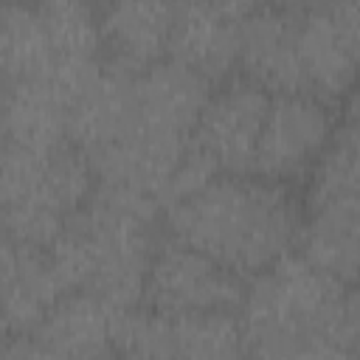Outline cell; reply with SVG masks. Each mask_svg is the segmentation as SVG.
<instances>
[{
    "label": "cell",
    "mask_w": 360,
    "mask_h": 360,
    "mask_svg": "<svg viewBox=\"0 0 360 360\" xmlns=\"http://www.w3.org/2000/svg\"><path fill=\"white\" fill-rule=\"evenodd\" d=\"M68 292L48 248L3 239V335L17 338L34 329L42 315Z\"/></svg>",
    "instance_id": "cell-13"
},
{
    "label": "cell",
    "mask_w": 360,
    "mask_h": 360,
    "mask_svg": "<svg viewBox=\"0 0 360 360\" xmlns=\"http://www.w3.org/2000/svg\"><path fill=\"white\" fill-rule=\"evenodd\" d=\"M169 59L208 82H225L239 65V22L205 0H177Z\"/></svg>",
    "instance_id": "cell-15"
},
{
    "label": "cell",
    "mask_w": 360,
    "mask_h": 360,
    "mask_svg": "<svg viewBox=\"0 0 360 360\" xmlns=\"http://www.w3.org/2000/svg\"><path fill=\"white\" fill-rule=\"evenodd\" d=\"M298 253L343 284H360V188H307Z\"/></svg>",
    "instance_id": "cell-11"
},
{
    "label": "cell",
    "mask_w": 360,
    "mask_h": 360,
    "mask_svg": "<svg viewBox=\"0 0 360 360\" xmlns=\"http://www.w3.org/2000/svg\"><path fill=\"white\" fill-rule=\"evenodd\" d=\"M98 186L93 160L73 141L22 146L3 141L6 236L51 248Z\"/></svg>",
    "instance_id": "cell-4"
},
{
    "label": "cell",
    "mask_w": 360,
    "mask_h": 360,
    "mask_svg": "<svg viewBox=\"0 0 360 360\" xmlns=\"http://www.w3.org/2000/svg\"><path fill=\"white\" fill-rule=\"evenodd\" d=\"M127 309L90 290L65 292L25 335L6 338L3 357H107Z\"/></svg>",
    "instance_id": "cell-10"
},
{
    "label": "cell",
    "mask_w": 360,
    "mask_h": 360,
    "mask_svg": "<svg viewBox=\"0 0 360 360\" xmlns=\"http://www.w3.org/2000/svg\"><path fill=\"white\" fill-rule=\"evenodd\" d=\"M346 287L301 253H287L256 273L248 278L239 309L245 354H343L340 309Z\"/></svg>",
    "instance_id": "cell-3"
},
{
    "label": "cell",
    "mask_w": 360,
    "mask_h": 360,
    "mask_svg": "<svg viewBox=\"0 0 360 360\" xmlns=\"http://www.w3.org/2000/svg\"><path fill=\"white\" fill-rule=\"evenodd\" d=\"M205 3H208L211 8H217V11H222L225 17L242 22V20L253 17V14H259L262 8L273 6L276 0H205Z\"/></svg>",
    "instance_id": "cell-16"
},
{
    "label": "cell",
    "mask_w": 360,
    "mask_h": 360,
    "mask_svg": "<svg viewBox=\"0 0 360 360\" xmlns=\"http://www.w3.org/2000/svg\"><path fill=\"white\" fill-rule=\"evenodd\" d=\"M248 278L228 270L194 245L166 233L143 281V307L160 315L239 312Z\"/></svg>",
    "instance_id": "cell-6"
},
{
    "label": "cell",
    "mask_w": 360,
    "mask_h": 360,
    "mask_svg": "<svg viewBox=\"0 0 360 360\" xmlns=\"http://www.w3.org/2000/svg\"><path fill=\"white\" fill-rule=\"evenodd\" d=\"M115 354L129 357H233L245 354L239 312L160 315L127 309L115 332Z\"/></svg>",
    "instance_id": "cell-9"
},
{
    "label": "cell",
    "mask_w": 360,
    "mask_h": 360,
    "mask_svg": "<svg viewBox=\"0 0 360 360\" xmlns=\"http://www.w3.org/2000/svg\"><path fill=\"white\" fill-rule=\"evenodd\" d=\"M158 208L160 202L149 197L98 183L48 248L68 292L90 290L124 309L138 307L160 242L155 236Z\"/></svg>",
    "instance_id": "cell-2"
},
{
    "label": "cell",
    "mask_w": 360,
    "mask_h": 360,
    "mask_svg": "<svg viewBox=\"0 0 360 360\" xmlns=\"http://www.w3.org/2000/svg\"><path fill=\"white\" fill-rule=\"evenodd\" d=\"M301 93L340 104L360 79V0L295 11Z\"/></svg>",
    "instance_id": "cell-7"
},
{
    "label": "cell",
    "mask_w": 360,
    "mask_h": 360,
    "mask_svg": "<svg viewBox=\"0 0 360 360\" xmlns=\"http://www.w3.org/2000/svg\"><path fill=\"white\" fill-rule=\"evenodd\" d=\"M270 98V90L242 73L228 76L217 90H211L166 200L214 174H253Z\"/></svg>",
    "instance_id": "cell-5"
},
{
    "label": "cell",
    "mask_w": 360,
    "mask_h": 360,
    "mask_svg": "<svg viewBox=\"0 0 360 360\" xmlns=\"http://www.w3.org/2000/svg\"><path fill=\"white\" fill-rule=\"evenodd\" d=\"M278 6L284 8H292V11H304V8H315V6H326L332 0H276Z\"/></svg>",
    "instance_id": "cell-17"
},
{
    "label": "cell",
    "mask_w": 360,
    "mask_h": 360,
    "mask_svg": "<svg viewBox=\"0 0 360 360\" xmlns=\"http://www.w3.org/2000/svg\"><path fill=\"white\" fill-rule=\"evenodd\" d=\"M338 104L312 93H273L262 127L253 174L278 183H307L338 129Z\"/></svg>",
    "instance_id": "cell-8"
},
{
    "label": "cell",
    "mask_w": 360,
    "mask_h": 360,
    "mask_svg": "<svg viewBox=\"0 0 360 360\" xmlns=\"http://www.w3.org/2000/svg\"><path fill=\"white\" fill-rule=\"evenodd\" d=\"M174 17L177 0H104L98 11L104 65L135 76L169 59Z\"/></svg>",
    "instance_id": "cell-12"
},
{
    "label": "cell",
    "mask_w": 360,
    "mask_h": 360,
    "mask_svg": "<svg viewBox=\"0 0 360 360\" xmlns=\"http://www.w3.org/2000/svg\"><path fill=\"white\" fill-rule=\"evenodd\" d=\"M101 3H104V0H101Z\"/></svg>",
    "instance_id": "cell-19"
},
{
    "label": "cell",
    "mask_w": 360,
    "mask_h": 360,
    "mask_svg": "<svg viewBox=\"0 0 360 360\" xmlns=\"http://www.w3.org/2000/svg\"><path fill=\"white\" fill-rule=\"evenodd\" d=\"M37 3H39V0H37Z\"/></svg>",
    "instance_id": "cell-18"
},
{
    "label": "cell",
    "mask_w": 360,
    "mask_h": 360,
    "mask_svg": "<svg viewBox=\"0 0 360 360\" xmlns=\"http://www.w3.org/2000/svg\"><path fill=\"white\" fill-rule=\"evenodd\" d=\"M239 73L270 93H301L292 8L273 3L239 22Z\"/></svg>",
    "instance_id": "cell-14"
},
{
    "label": "cell",
    "mask_w": 360,
    "mask_h": 360,
    "mask_svg": "<svg viewBox=\"0 0 360 360\" xmlns=\"http://www.w3.org/2000/svg\"><path fill=\"white\" fill-rule=\"evenodd\" d=\"M163 222L166 233L253 278L298 248L304 202L290 183L262 174H214L163 202Z\"/></svg>",
    "instance_id": "cell-1"
}]
</instances>
